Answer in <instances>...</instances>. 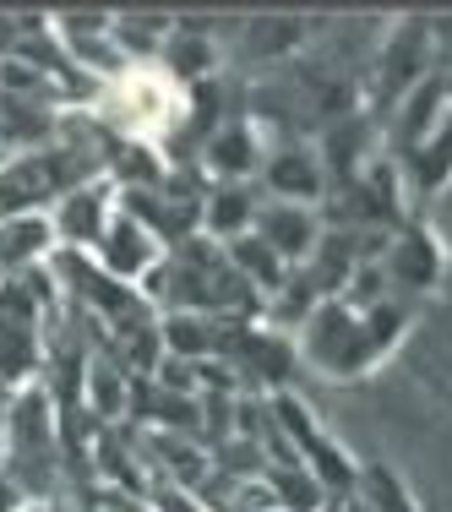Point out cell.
I'll return each instance as SVG.
<instances>
[{
  "label": "cell",
  "instance_id": "obj_15",
  "mask_svg": "<svg viewBox=\"0 0 452 512\" xmlns=\"http://www.w3.org/2000/svg\"><path fill=\"white\" fill-rule=\"evenodd\" d=\"M158 512H197V502H191V496L175 485V491H164V496H158Z\"/></svg>",
  "mask_w": 452,
  "mask_h": 512
},
{
  "label": "cell",
  "instance_id": "obj_5",
  "mask_svg": "<svg viewBox=\"0 0 452 512\" xmlns=\"http://www.w3.org/2000/svg\"><path fill=\"white\" fill-rule=\"evenodd\" d=\"M442 267H447V251L431 229H403V235H393V246L382 251L376 273H382L387 295L393 289L398 295H425V289L442 284Z\"/></svg>",
  "mask_w": 452,
  "mask_h": 512
},
{
  "label": "cell",
  "instance_id": "obj_13",
  "mask_svg": "<svg viewBox=\"0 0 452 512\" xmlns=\"http://www.w3.org/2000/svg\"><path fill=\"white\" fill-rule=\"evenodd\" d=\"M360 502H365V512H420V502L403 491V480L393 469H382V463H371L360 474Z\"/></svg>",
  "mask_w": 452,
  "mask_h": 512
},
{
  "label": "cell",
  "instance_id": "obj_1",
  "mask_svg": "<svg viewBox=\"0 0 452 512\" xmlns=\"http://www.w3.org/2000/svg\"><path fill=\"white\" fill-rule=\"evenodd\" d=\"M403 327H409V306L393 295L376 300V306H349L344 295H327L322 306L305 316L295 344L322 376L349 382V376H371L376 365L393 355Z\"/></svg>",
  "mask_w": 452,
  "mask_h": 512
},
{
  "label": "cell",
  "instance_id": "obj_2",
  "mask_svg": "<svg viewBox=\"0 0 452 512\" xmlns=\"http://www.w3.org/2000/svg\"><path fill=\"white\" fill-rule=\"evenodd\" d=\"M0 453H6V485L17 496H39L55 469V425L44 382H17L0 409Z\"/></svg>",
  "mask_w": 452,
  "mask_h": 512
},
{
  "label": "cell",
  "instance_id": "obj_7",
  "mask_svg": "<svg viewBox=\"0 0 452 512\" xmlns=\"http://www.w3.org/2000/svg\"><path fill=\"white\" fill-rule=\"evenodd\" d=\"M262 186L273 202H300V207H316L327 191V169H322V153L305 148V142H284L262 158Z\"/></svg>",
  "mask_w": 452,
  "mask_h": 512
},
{
  "label": "cell",
  "instance_id": "obj_9",
  "mask_svg": "<svg viewBox=\"0 0 452 512\" xmlns=\"http://www.w3.org/2000/svg\"><path fill=\"white\" fill-rule=\"evenodd\" d=\"M207 169L218 175V186H246V180L262 169V131L251 126V120H218L213 131H207Z\"/></svg>",
  "mask_w": 452,
  "mask_h": 512
},
{
  "label": "cell",
  "instance_id": "obj_3",
  "mask_svg": "<svg viewBox=\"0 0 452 512\" xmlns=\"http://www.w3.org/2000/svg\"><path fill=\"white\" fill-rule=\"evenodd\" d=\"M115 213H120L115 186H109V180H88V186L66 191V197L50 207V229H55L60 251H82V256H88L104 240V229H109V218H115Z\"/></svg>",
  "mask_w": 452,
  "mask_h": 512
},
{
  "label": "cell",
  "instance_id": "obj_16",
  "mask_svg": "<svg viewBox=\"0 0 452 512\" xmlns=\"http://www.w3.org/2000/svg\"><path fill=\"white\" fill-rule=\"evenodd\" d=\"M0 409H6V398H0Z\"/></svg>",
  "mask_w": 452,
  "mask_h": 512
},
{
  "label": "cell",
  "instance_id": "obj_14",
  "mask_svg": "<svg viewBox=\"0 0 452 512\" xmlns=\"http://www.w3.org/2000/svg\"><path fill=\"white\" fill-rule=\"evenodd\" d=\"M120 393H126V371L93 360V365H88V398H93V409H99V414H115V409H120Z\"/></svg>",
  "mask_w": 452,
  "mask_h": 512
},
{
  "label": "cell",
  "instance_id": "obj_8",
  "mask_svg": "<svg viewBox=\"0 0 452 512\" xmlns=\"http://www.w3.org/2000/svg\"><path fill=\"white\" fill-rule=\"evenodd\" d=\"M60 251L50 213H17V218H0V284L11 278H28L39 267H50Z\"/></svg>",
  "mask_w": 452,
  "mask_h": 512
},
{
  "label": "cell",
  "instance_id": "obj_10",
  "mask_svg": "<svg viewBox=\"0 0 452 512\" xmlns=\"http://www.w3.org/2000/svg\"><path fill=\"white\" fill-rule=\"evenodd\" d=\"M256 207H262V197H256L251 186H213L202 197V229H207V240L229 246V240L251 235V229H256Z\"/></svg>",
  "mask_w": 452,
  "mask_h": 512
},
{
  "label": "cell",
  "instance_id": "obj_4",
  "mask_svg": "<svg viewBox=\"0 0 452 512\" xmlns=\"http://www.w3.org/2000/svg\"><path fill=\"white\" fill-rule=\"evenodd\" d=\"M93 256H99V267L109 278H115V284H142V278L153 273L158 262H164V240L153 235L148 224H142V218H131L126 207H120L115 218H109V229H104V240L99 246H93Z\"/></svg>",
  "mask_w": 452,
  "mask_h": 512
},
{
  "label": "cell",
  "instance_id": "obj_12",
  "mask_svg": "<svg viewBox=\"0 0 452 512\" xmlns=\"http://www.w3.org/2000/svg\"><path fill=\"white\" fill-rule=\"evenodd\" d=\"M409 175H414V186H420L425 197H431V191H442L447 180H452V115L409 153Z\"/></svg>",
  "mask_w": 452,
  "mask_h": 512
},
{
  "label": "cell",
  "instance_id": "obj_6",
  "mask_svg": "<svg viewBox=\"0 0 452 512\" xmlns=\"http://www.w3.org/2000/svg\"><path fill=\"white\" fill-rule=\"evenodd\" d=\"M256 240H262L267 251L278 256L284 267H305L322 246V218H316V207H300V202H273L267 197L256 207Z\"/></svg>",
  "mask_w": 452,
  "mask_h": 512
},
{
  "label": "cell",
  "instance_id": "obj_11",
  "mask_svg": "<svg viewBox=\"0 0 452 512\" xmlns=\"http://www.w3.org/2000/svg\"><path fill=\"white\" fill-rule=\"evenodd\" d=\"M305 44V17H251L240 22V55L246 60H284Z\"/></svg>",
  "mask_w": 452,
  "mask_h": 512
}]
</instances>
